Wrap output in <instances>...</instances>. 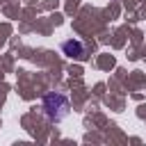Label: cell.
Instances as JSON below:
<instances>
[{
  "mask_svg": "<svg viewBox=\"0 0 146 146\" xmlns=\"http://www.w3.org/2000/svg\"><path fill=\"white\" fill-rule=\"evenodd\" d=\"M43 110L50 121H62L68 114V100L62 94H48L43 98Z\"/></svg>",
  "mask_w": 146,
  "mask_h": 146,
  "instance_id": "6da1fadb",
  "label": "cell"
},
{
  "mask_svg": "<svg viewBox=\"0 0 146 146\" xmlns=\"http://www.w3.org/2000/svg\"><path fill=\"white\" fill-rule=\"evenodd\" d=\"M62 50H64V55H68V57H84V46H82L78 39L64 41V43H62Z\"/></svg>",
  "mask_w": 146,
  "mask_h": 146,
  "instance_id": "7a4b0ae2",
  "label": "cell"
}]
</instances>
